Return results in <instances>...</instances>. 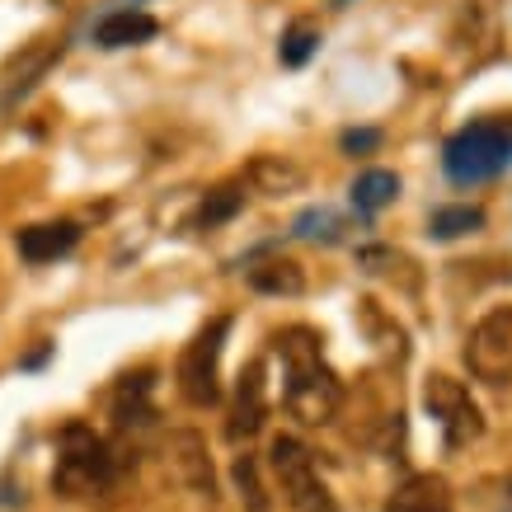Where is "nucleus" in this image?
Instances as JSON below:
<instances>
[{
  "mask_svg": "<svg viewBox=\"0 0 512 512\" xmlns=\"http://www.w3.org/2000/svg\"><path fill=\"white\" fill-rule=\"evenodd\" d=\"M480 226H484V212H480V207H437L433 221H428V235L447 245V240H461V235L480 231Z\"/></svg>",
  "mask_w": 512,
  "mask_h": 512,
  "instance_id": "obj_20",
  "label": "nucleus"
},
{
  "mask_svg": "<svg viewBox=\"0 0 512 512\" xmlns=\"http://www.w3.org/2000/svg\"><path fill=\"white\" fill-rule=\"evenodd\" d=\"M268 466H273V475H278L292 512H339V503L329 498L325 480H320V470H315L311 447H306L301 437H287V433L273 437Z\"/></svg>",
  "mask_w": 512,
  "mask_h": 512,
  "instance_id": "obj_3",
  "label": "nucleus"
},
{
  "mask_svg": "<svg viewBox=\"0 0 512 512\" xmlns=\"http://www.w3.org/2000/svg\"><path fill=\"white\" fill-rule=\"evenodd\" d=\"M339 146H343V156H367V151L381 146V132L376 127H348L339 137Z\"/></svg>",
  "mask_w": 512,
  "mask_h": 512,
  "instance_id": "obj_22",
  "label": "nucleus"
},
{
  "mask_svg": "<svg viewBox=\"0 0 512 512\" xmlns=\"http://www.w3.org/2000/svg\"><path fill=\"white\" fill-rule=\"evenodd\" d=\"M249 287L264 296H301L306 292V268L296 259H268V264H254L245 273Z\"/></svg>",
  "mask_w": 512,
  "mask_h": 512,
  "instance_id": "obj_14",
  "label": "nucleus"
},
{
  "mask_svg": "<svg viewBox=\"0 0 512 512\" xmlns=\"http://www.w3.org/2000/svg\"><path fill=\"white\" fill-rule=\"evenodd\" d=\"M386 512H451V489L442 475H414L395 489Z\"/></svg>",
  "mask_w": 512,
  "mask_h": 512,
  "instance_id": "obj_12",
  "label": "nucleus"
},
{
  "mask_svg": "<svg viewBox=\"0 0 512 512\" xmlns=\"http://www.w3.org/2000/svg\"><path fill=\"white\" fill-rule=\"evenodd\" d=\"M466 367L484 386H512V306H494L470 329Z\"/></svg>",
  "mask_w": 512,
  "mask_h": 512,
  "instance_id": "obj_7",
  "label": "nucleus"
},
{
  "mask_svg": "<svg viewBox=\"0 0 512 512\" xmlns=\"http://www.w3.org/2000/svg\"><path fill=\"white\" fill-rule=\"evenodd\" d=\"M226 334H231V315H217L207 329H198V339L184 348L179 357V390H184L188 404H217L221 386H217V367H221V348H226Z\"/></svg>",
  "mask_w": 512,
  "mask_h": 512,
  "instance_id": "obj_6",
  "label": "nucleus"
},
{
  "mask_svg": "<svg viewBox=\"0 0 512 512\" xmlns=\"http://www.w3.org/2000/svg\"><path fill=\"white\" fill-rule=\"evenodd\" d=\"M508 170H512V127L508 123L480 118V123H466L461 132H451L447 146H442V174L456 188L489 184V179H498V174H508Z\"/></svg>",
  "mask_w": 512,
  "mask_h": 512,
  "instance_id": "obj_2",
  "label": "nucleus"
},
{
  "mask_svg": "<svg viewBox=\"0 0 512 512\" xmlns=\"http://www.w3.org/2000/svg\"><path fill=\"white\" fill-rule=\"evenodd\" d=\"M348 198H353L357 217L372 221L376 212H386L390 202L400 198V174L395 170H362L353 179V188H348Z\"/></svg>",
  "mask_w": 512,
  "mask_h": 512,
  "instance_id": "obj_13",
  "label": "nucleus"
},
{
  "mask_svg": "<svg viewBox=\"0 0 512 512\" xmlns=\"http://www.w3.org/2000/svg\"><path fill=\"white\" fill-rule=\"evenodd\" d=\"M146 390H151V372L123 376V386H118V400H113V419L123 423V428H127V423H146V419H151Z\"/></svg>",
  "mask_w": 512,
  "mask_h": 512,
  "instance_id": "obj_18",
  "label": "nucleus"
},
{
  "mask_svg": "<svg viewBox=\"0 0 512 512\" xmlns=\"http://www.w3.org/2000/svg\"><path fill=\"white\" fill-rule=\"evenodd\" d=\"M160 33L156 15L146 10H109V15L94 24V43L99 47H132V43H151Z\"/></svg>",
  "mask_w": 512,
  "mask_h": 512,
  "instance_id": "obj_11",
  "label": "nucleus"
},
{
  "mask_svg": "<svg viewBox=\"0 0 512 512\" xmlns=\"http://www.w3.org/2000/svg\"><path fill=\"white\" fill-rule=\"evenodd\" d=\"M423 409L437 419L442 428V447L447 451H461L470 442H480L484 437V419H480V404L470 400L466 381H456V376H428V386H423Z\"/></svg>",
  "mask_w": 512,
  "mask_h": 512,
  "instance_id": "obj_5",
  "label": "nucleus"
},
{
  "mask_svg": "<svg viewBox=\"0 0 512 512\" xmlns=\"http://www.w3.org/2000/svg\"><path fill=\"white\" fill-rule=\"evenodd\" d=\"M113 480V456L109 447L90 433V428H80L71 423L62 433V456H57V470H52V484L62 489L66 498H90L99 494L104 484Z\"/></svg>",
  "mask_w": 512,
  "mask_h": 512,
  "instance_id": "obj_4",
  "label": "nucleus"
},
{
  "mask_svg": "<svg viewBox=\"0 0 512 512\" xmlns=\"http://www.w3.org/2000/svg\"><path fill=\"white\" fill-rule=\"evenodd\" d=\"M320 52V24L315 19H292L287 29H282V43H278V62L282 66H306Z\"/></svg>",
  "mask_w": 512,
  "mask_h": 512,
  "instance_id": "obj_17",
  "label": "nucleus"
},
{
  "mask_svg": "<svg viewBox=\"0 0 512 512\" xmlns=\"http://www.w3.org/2000/svg\"><path fill=\"white\" fill-rule=\"evenodd\" d=\"M165 466L174 470V480L198 489V494H217V475H212V456L198 433H170L165 437Z\"/></svg>",
  "mask_w": 512,
  "mask_h": 512,
  "instance_id": "obj_9",
  "label": "nucleus"
},
{
  "mask_svg": "<svg viewBox=\"0 0 512 512\" xmlns=\"http://www.w3.org/2000/svg\"><path fill=\"white\" fill-rule=\"evenodd\" d=\"M76 240H80L76 221H47V226H29V231H19V254H24L29 264H52V259L71 254Z\"/></svg>",
  "mask_w": 512,
  "mask_h": 512,
  "instance_id": "obj_10",
  "label": "nucleus"
},
{
  "mask_svg": "<svg viewBox=\"0 0 512 512\" xmlns=\"http://www.w3.org/2000/svg\"><path fill=\"white\" fill-rule=\"evenodd\" d=\"M273 353L282 357V372H287V386H282L287 414L301 423L334 419L343 400V386L325 362V339L311 325H287L273 334Z\"/></svg>",
  "mask_w": 512,
  "mask_h": 512,
  "instance_id": "obj_1",
  "label": "nucleus"
},
{
  "mask_svg": "<svg viewBox=\"0 0 512 512\" xmlns=\"http://www.w3.org/2000/svg\"><path fill=\"white\" fill-rule=\"evenodd\" d=\"M235 484H240V498H245L249 512H268V498H264V484H259L254 456H235Z\"/></svg>",
  "mask_w": 512,
  "mask_h": 512,
  "instance_id": "obj_21",
  "label": "nucleus"
},
{
  "mask_svg": "<svg viewBox=\"0 0 512 512\" xmlns=\"http://www.w3.org/2000/svg\"><path fill=\"white\" fill-rule=\"evenodd\" d=\"M343 231H348V221L334 212V207H306V212H296L292 221V235L296 240H311V245H339Z\"/></svg>",
  "mask_w": 512,
  "mask_h": 512,
  "instance_id": "obj_16",
  "label": "nucleus"
},
{
  "mask_svg": "<svg viewBox=\"0 0 512 512\" xmlns=\"http://www.w3.org/2000/svg\"><path fill=\"white\" fill-rule=\"evenodd\" d=\"M240 207H245V188H235V184H226V188H212L207 198L198 202V212H193V226H221V221H231V217H240Z\"/></svg>",
  "mask_w": 512,
  "mask_h": 512,
  "instance_id": "obj_19",
  "label": "nucleus"
},
{
  "mask_svg": "<svg viewBox=\"0 0 512 512\" xmlns=\"http://www.w3.org/2000/svg\"><path fill=\"white\" fill-rule=\"evenodd\" d=\"M249 184L259 188V193H268V198H287V193H301L306 174L282 156H259L249 165Z\"/></svg>",
  "mask_w": 512,
  "mask_h": 512,
  "instance_id": "obj_15",
  "label": "nucleus"
},
{
  "mask_svg": "<svg viewBox=\"0 0 512 512\" xmlns=\"http://www.w3.org/2000/svg\"><path fill=\"white\" fill-rule=\"evenodd\" d=\"M268 419V381H264V362L254 357L240 367V381H235V404H231V423H226V437L231 442H249V437L264 428Z\"/></svg>",
  "mask_w": 512,
  "mask_h": 512,
  "instance_id": "obj_8",
  "label": "nucleus"
}]
</instances>
